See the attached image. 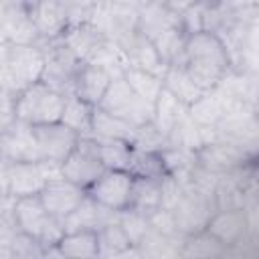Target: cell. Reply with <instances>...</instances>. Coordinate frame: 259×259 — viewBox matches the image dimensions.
<instances>
[{
	"label": "cell",
	"instance_id": "obj_24",
	"mask_svg": "<svg viewBox=\"0 0 259 259\" xmlns=\"http://www.w3.org/2000/svg\"><path fill=\"white\" fill-rule=\"evenodd\" d=\"M186 113L200 127H217L219 121L229 113V105L223 93L214 87L210 91H204L194 103H190L186 107Z\"/></svg>",
	"mask_w": 259,
	"mask_h": 259
},
{
	"label": "cell",
	"instance_id": "obj_10",
	"mask_svg": "<svg viewBox=\"0 0 259 259\" xmlns=\"http://www.w3.org/2000/svg\"><path fill=\"white\" fill-rule=\"evenodd\" d=\"M251 160H257V148H245L241 144L217 140L202 146L196 152V164L212 174H227Z\"/></svg>",
	"mask_w": 259,
	"mask_h": 259
},
{
	"label": "cell",
	"instance_id": "obj_48",
	"mask_svg": "<svg viewBox=\"0 0 259 259\" xmlns=\"http://www.w3.org/2000/svg\"><path fill=\"white\" fill-rule=\"evenodd\" d=\"M8 53H10V47L0 40V69L4 67V63H6V59H8Z\"/></svg>",
	"mask_w": 259,
	"mask_h": 259
},
{
	"label": "cell",
	"instance_id": "obj_44",
	"mask_svg": "<svg viewBox=\"0 0 259 259\" xmlns=\"http://www.w3.org/2000/svg\"><path fill=\"white\" fill-rule=\"evenodd\" d=\"M10 192H8V164L0 160V200L2 198H8Z\"/></svg>",
	"mask_w": 259,
	"mask_h": 259
},
{
	"label": "cell",
	"instance_id": "obj_36",
	"mask_svg": "<svg viewBox=\"0 0 259 259\" xmlns=\"http://www.w3.org/2000/svg\"><path fill=\"white\" fill-rule=\"evenodd\" d=\"M160 152H138V150H134L132 164H130V174L134 178H142V180H162L166 176V170H164Z\"/></svg>",
	"mask_w": 259,
	"mask_h": 259
},
{
	"label": "cell",
	"instance_id": "obj_4",
	"mask_svg": "<svg viewBox=\"0 0 259 259\" xmlns=\"http://www.w3.org/2000/svg\"><path fill=\"white\" fill-rule=\"evenodd\" d=\"M97 107L115 117H121L134 127H144L152 123V115H154V103L138 97L123 77H115L109 83Z\"/></svg>",
	"mask_w": 259,
	"mask_h": 259
},
{
	"label": "cell",
	"instance_id": "obj_17",
	"mask_svg": "<svg viewBox=\"0 0 259 259\" xmlns=\"http://www.w3.org/2000/svg\"><path fill=\"white\" fill-rule=\"evenodd\" d=\"M217 138L233 144H241L245 148H257L259 144V121L257 111L253 109H241L227 113L219 125L214 127Z\"/></svg>",
	"mask_w": 259,
	"mask_h": 259
},
{
	"label": "cell",
	"instance_id": "obj_38",
	"mask_svg": "<svg viewBox=\"0 0 259 259\" xmlns=\"http://www.w3.org/2000/svg\"><path fill=\"white\" fill-rule=\"evenodd\" d=\"M117 225L121 227V231L125 233V237L130 239V243L136 247L150 231V223H148V217L138 212V210H132V208H125V210H119L117 212Z\"/></svg>",
	"mask_w": 259,
	"mask_h": 259
},
{
	"label": "cell",
	"instance_id": "obj_47",
	"mask_svg": "<svg viewBox=\"0 0 259 259\" xmlns=\"http://www.w3.org/2000/svg\"><path fill=\"white\" fill-rule=\"evenodd\" d=\"M12 121H14V117H12V115H2V113H0V136L10 127V123H12Z\"/></svg>",
	"mask_w": 259,
	"mask_h": 259
},
{
	"label": "cell",
	"instance_id": "obj_25",
	"mask_svg": "<svg viewBox=\"0 0 259 259\" xmlns=\"http://www.w3.org/2000/svg\"><path fill=\"white\" fill-rule=\"evenodd\" d=\"M136 132H138V127L130 125L121 117H115V115H111V113L95 107V111H93V123H91V138L134 144Z\"/></svg>",
	"mask_w": 259,
	"mask_h": 259
},
{
	"label": "cell",
	"instance_id": "obj_11",
	"mask_svg": "<svg viewBox=\"0 0 259 259\" xmlns=\"http://www.w3.org/2000/svg\"><path fill=\"white\" fill-rule=\"evenodd\" d=\"M214 200L210 196H204L192 188H186L182 198L178 200V204L170 210L176 223V229L180 233V237H188L194 235L198 231H204L208 225V219L214 212Z\"/></svg>",
	"mask_w": 259,
	"mask_h": 259
},
{
	"label": "cell",
	"instance_id": "obj_27",
	"mask_svg": "<svg viewBox=\"0 0 259 259\" xmlns=\"http://www.w3.org/2000/svg\"><path fill=\"white\" fill-rule=\"evenodd\" d=\"M57 249L65 259H99V237L97 231H75L65 233Z\"/></svg>",
	"mask_w": 259,
	"mask_h": 259
},
{
	"label": "cell",
	"instance_id": "obj_15",
	"mask_svg": "<svg viewBox=\"0 0 259 259\" xmlns=\"http://www.w3.org/2000/svg\"><path fill=\"white\" fill-rule=\"evenodd\" d=\"M85 190L67 182L65 178H57L47 182V186L42 188V192L38 194L45 210L49 212V217L57 219V221H65L83 200H85Z\"/></svg>",
	"mask_w": 259,
	"mask_h": 259
},
{
	"label": "cell",
	"instance_id": "obj_31",
	"mask_svg": "<svg viewBox=\"0 0 259 259\" xmlns=\"http://www.w3.org/2000/svg\"><path fill=\"white\" fill-rule=\"evenodd\" d=\"M93 111H95V107L89 105L87 101H83L75 95H67L65 105H63V113H61V123L79 136H91Z\"/></svg>",
	"mask_w": 259,
	"mask_h": 259
},
{
	"label": "cell",
	"instance_id": "obj_18",
	"mask_svg": "<svg viewBox=\"0 0 259 259\" xmlns=\"http://www.w3.org/2000/svg\"><path fill=\"white\" fill-rule=\"evenodd\" d=\"M113 79L115 77L107 69L95 65V63H89V61H81L79 67H77V73H75L71 95H75V97L87 101L89 105L97 107Z\"/></svg>",
	"mask_w": 259,
	"mask_h": 259
},
{
	"label": "cell",
	"instance_id": "obj_14",
	"mask_svg": "<svg viewBox=\"0 0 259 259\" xmlns=\"http://www.w3.org/2000/svg\"><path fill=\"white\" fill-rule=\"evenodd\" d=\"M0 160L6 164L40 162L32 125L22 123L18 119L10 123V127L0 136Z\"/></svg>",
	"mask_w": 259,
	"mask_h": 259
},
{
	"label": "cell",
	"instance_id": "obj_8",
	"mask_svg": "<svg viewBox=\"0 0 259 259\" xmlns=\"http://www.w3.org/2000/svg\"><path fill=\"white\" fill-rule=\"evenodd\" d=\"M63 178L61 166L51 162H16L8 164V192L12 198L38 196L47 182Z\"/></svg>",
	"mask_w": 259,
	"mask_h": 259
},
{
	"label": "cell",
	"instance_id": "obj_13",
	"mask_svg": "<svg viewBox=\"0 0 259 259\" xmlns=\"http://www.w3.org/2000/svg\"><path fill=\"white\" fill-rule=\"evenodd\" d=\"M0 40L8 47L38 45V34L30 18V2H8L6 16L0 22Z\"/></svg>",
	"mask_w": 259,
	"mask_h": 259
},
{
	"label": "cell",
	"instance_id": "obj_35",
	"mask_svg": "<svg viewBox=\"0 0 259 259\" xmlns=\"http://www.w3.org/2000/svg\"><path fill=\"white\" fill-rule=\"evenodd\" d=\"M121 77L125 79V83L132 87V91H134L138 97H142V99H146V101H150V103H154L156 97H158V95L162 93V89H164L160 77H156V75H152V73H146V71H140V69L127 67Z\"/></svg>",
	"mask_w": 259,
	"mask_h": 259
},
{
	"label": "cell",
	"instance_id": "obj_34",
	"mask_svg": "<svg viewBox=\"0 0 259 259\" xmlns=\"http://www.w3.org/2000/svg\"><path fill=\"white\" fill-rule=\"evenodd\" d=\"M97 146H99V158H101L105 170H123V172H130V164H132V156H134L132 144L97 140Z\"/></svg>",
	"mask_w": 259,
	"mask_h": 259
},
{
	"label": "cell",
	"instance_id": "obj_6",
	"mask_svg": "<svg viewBox=\"0 0 259 259\" xmlns=\"http://www.w3.org/2000/svg\"><path fill=\"white\" fill-rule=\"evenodd\" d=\"M38 47L45 53V67L40 81L65 97L71 95L75 73L81 61L71 53V49L63 42V38L53 42H38Z\"/></svg>",
	"mask_w": 259,
	"mask_h": 259
},
{
	"label": "cell",
	"instance_id": "obj_9",
	"mask_svg": "<svg viewBox=\"0 0 259 259\" xmlns=\"http://www.w3.org/2000/svg\"><path fill=\"white\" fill-rule=\"evenodd\" d=\"M134 176L123 170H105L87 190L85 194L95 200L99 206L119 212L130 206L132 188H134Z\"/></svg>",
	"mask_w": 259,
	"mask_h": 259
},
{
	"label": "cell",
	"instance_id": "obj_45",
	"mask_svg": "<svg viewBox=\"0 0 259 259\" xmlns=\"http://www.w3.org/2000/svg\"><path fill=\"white\" fill-rule=\"evenodd\" d=\"M109 259H146V257L140 253L138 247H130V249H125V251H121V253H117V255H113Z\"/></svg>",
	"mask_w": 259,
	"mask_h": 259
},
{
	"label": "cell",
	"instance_id": "obj_43",
	"mask_svg": "<svg viewBox=\"0 0 259 259\" xmlns=\"http://www.w3.org/2000/svg\"><path fill=\"white\" fill-rule=\"evenodd\" d=\"M16 101H18V95L0 87V113L2 115H12L14 117V107H16Z\"/></svg>",
	"mask_w": 259,
	"mask_h": 259
},
{
	"label": "cell",
	"instance_id": "obj_29",
	"mask_svg": "<svg viewBox=\"0 0 259 259\" xmlns=\"http://www.w3.org/2000/svg\"><path fill=\"white\" fill-rule=\"evenodd\" d=\"M186 113V105H182L174 95H170L166 89L156 97L154 101V115H152V125L168 140V134L174 130V125L182 119Z\"/></svg>",
	"mask_w": 259,
	"mask_h": 259
},
{
	"label": "cell",
	"instance_id": "obj_5",
	"mask_svg": "<svg viewBox=\"0 0 259 259\" xmlns=\"http://www.w3.org/2000/svg\"><path fill=\"white\" fill-rule=\"evenodd\" d=\"M138 16H140V2H125V0L95 2L93 18L89 24H93L105 38L119 42L123 36L138 30Z\"/></svg>",
	"mask_w": 259,
	"mask_h": 259
},
{
	"label": "cell",
	"instance_id": "obj_50",
	"mask_svg": "<svg viewBox=\"0 0 259 259\" xmlns=\"http://www.w3.org/2000/svg\"><path fill=\"white\" fill-rule=\"evenodd\" d=\"M6 10H8V2L0 0V22H2V20H4V16H6Z\"/></svg>",
	"mask_w": 259,
	"mask_h": 259
},
{
	"label": "cell",
	"instance_id": "obj_28",
	"mask_svg": "<svg viewBox=\"0 0 259 259\" xmlns=\"http://www.w3.org/2000/svg\"><path fill=\"white\" fill-rule=\"evenodd\" d=\"M182 259H227V247L221 245L210 233L198 231L180 243Z\"/></svg>",
	"mask_w": 259,
	"mask_h": 259
},
{
	"label": "cell",
	"instance_id": "obj_39",
	"mask_svg": "<svg viewBox=\"0 0 259 259\" xmlns=\"http://www.w3.org/2000/svg\"><path fill=\"white\" fill-rule=\"evenodd\" d=\"M166 146H168V140L152 123H148L144 127H138L134 144H132V148L138 150V152H160Z\"/></svg>",
	"mask_w": 259,
	"mask_h": 259
},
{
	"label": "cell",
	"instance_id": "obj_12",
	"mask_svg": "<svg viewBox=\"0 0 259 259\" xmlns=\"http://www.w3.org/2000/svg\"><path fill=\"white\" fill-rule=\"evenodd\" d=\"M34 140L38 146L40 162H51V164H63L67 156L75 150L79 142V134L63 125L61 121L57 123H47V125H32Z\"/></svg>",
	"mask_w": 259,
	"mask_h": 259
},
{
	"label": "cell",
	"instance_id": "obj_49",
	"mask_svg": "<svg viewBox=\"0 0 259 259\" xmlns=\"http://www.w3.org/2000/svg\"><path fill=\"white\" fill-rule=\"evenodd\" d=\"M0 259H18L10 247H0Z\"/></svg>",
	"mask_w": 259,
	"mask_h": 259
},
{
	"label": "cell",
	"instance_id": "obj_2",
	"mask_svg": "<svg viewBox=\"0 0 259 259\" xmlns=\"http://www.w3.org/2000/svg\"><path fill=\"white\" fill-rule=\"evenodd\" d=\"M63 105H65V95L38 81L18 95L14 107V119L28 125L57 123L61 121Z\"/></svg>",
	"mask_w": 259,
	"mask_h": 259
},
{
	"label": "cell",
	"instance_id": "obj_7",
	"mask_svg": "<svg viewBox=\"0 0 259 259\" xmlns=\"http://www.w3.org/2000/svg\"><path fill=\"white\" fill-rule=\"evenodd\" d=\"M103 172L105 166L99 158V146L91 136H81L75 150L61 164V176L83 190H87Z\"/></svg>",
	"mask_w": 259,
	"mask_h": 259
},
{
	"label": "cell",
	"instance_id": "obj_1",
	"mask_svg": "<svg viewBox=\"0 0 259 259\" xmlns=\"http://www.w3.org/2000/svg\"><path fill=\"white\" fill-rule=\"evenodd\" d=\"M180 65L202 91H210L229 71V57L217 34L200 30L188 34Z\"/></svg>",
	"mask_w": 259,
	"mask_h": 259
},
{
	"label": "cell",
	"instance_id": "obj_41",
	"mask_svg": "<svg viewBox=\"0 0 259 259\" xmlns=\"http://www.w3.org/2000/svg\"><path fill=\"white\" fill-rule=\"evenodd\" d=\"M65 8H67V20L71 28V26H81L91 22L95 2H65Z\"/></svg>",
	"mask_w": 259,
	"mask_h": 259
},
{
	"label": "cell",
	"instance_id": "obj_3",
	"mask_svg": "<svg viewBox=\"0 0 259 259\" xmlns=\"http://www.w3.org/2000/svg\"><path fill=\"white\" fill-rule=\"evenodd\" d=\"M45 53L38 45L32 47H10L8 59L0 69V87L20 95L42 77Z\"/></svg>",
	"mask_w": 259,
	"mask_h": 259
},
{
	"label": "cell",
	"instance_id": "obj_23",
	"mask_svg": "<svg viewBox=\"0 0 259 259\" xmlns=\"http://www.w3.org/2000/svg\"><path fill=\"white\" fill-rule=\"evenodd\" d=\"M117 223V212L107 210L99 206L95 200L85 196V200L63 221L65 233H75V231H99L105 225Z\"/></svg>",
	"mask_w": 259,
	"mask_h": 259
},
{
	"label": "cell",
	"instance_id": "obj_37",
	"mask_svg": "<svg viewBox=\"0 0 259 259\" xmlns=\"http://www.w3.org/2000/svg\"><path fill=\"white\" fill-rule=\"evenodd\" d=\"M97 237H99V259H109L130 247H134L117 223H111V225H105L103 229H99Z\"/></svg>",
	"mask_w": 259,
	"mask_h": 259
},
{
	"label": "cell",
	"instance_id": "obj_22",
	"mask_svg": "<svg viewBox=\"0 0 259 259\" xmlns=\"http://www.w3.org/2000/svg\"><path fill=\"white\" fill-rule=\"evenodd\" d=\"M12 214H14V223H16L18 233L32 237L36 243H38L40 235L45 233V229L49 227V223L53 219L45 210V206H42V202H40L38 196L14 198Z\"/></svg>",
	"mask_w": 259,
	"mask_h": 259
},
{
	"label": "cell",
	"instance_id": "obj_19",
	"mask_svg": "<svg viewBox=\"0 0 259 259\" xmlns=\"http://www.w3.org/2000/svg\"><path fill=\"white\" fill-rule=\"evenodd\" d=\"M115 45L121 49V53H123V57H125V61H127V65L132 69H140V71L152 73V75H156V77L162 79V75L166 71V65L162 63V59L156 53L154 45L144 34H140L136 30V32L123 36Z\"/></svg>",
	"mask_w": 259,
	"mask_h": 259
},
{
	"label": "cell",
	"instance_id": "obj_33",
	"mask_svg": "<svg viewBox=\"0 0 259 259\" xmlns=\"http://www.w3.org/2000/svg\"><path fill=\"white\" fill-rule=\"evenodd\" d=\"M180 243L168 237H162L154 231H148V235L136 245L140 253L146 259H182L180 255Z\"/></svg>",
	"mask_w": 259,
	"mask_h": 259
},
{
	"label": "cell",
	"instance_id": "obj_40",
	"mask_svg": "<svg viewBox=\"0 0 259 259\" xmlns=\"http://www.w3.org/2000/svg\"><path fill=\"white\" fill-rule=\"evenodd\" d=\"M148 223H150V231L162 235V237H168V239H174V241H182L178 229H176V223H174V217L170 210H164V208H156L148 214Z\"/></svg>",
	"mask_w": 259,
	"mask_h": 259
},
{
	"label": "cell",
	"instance_id": "obj_21",
	"mask_svg": "<svg viewBox=\"0 0 259 259\" xmlns=\"http://www.w3.org/2000/svg\"><path fill=\"white\" fill-rule=\"evenodd\" d=\"M182 26L180 14L170 6V2H140V16H138V32L144 34L148 40L156 38L168 28Z\"/></svg>",
	"mask_w": 259,
	"mask_h": 259
},
{
	"label": "cell",
	"instance_id": "obj_46",
	"mask_svg": "<svg viewBox=\"0 0 259 259\" xmlns=\"http://www.w3.org/2000/svg\"><path fill=\"white\" fill-rule=\"evenodd\" d=\"M36 259H65V255L57 247H49V249H42Z\"/></svg>",
	"mask_w": 259,
	"mask_h": 259
},
{
	"label": "cell",
	"instance_id": "obj_42",
	"mask_svg": "<svg viewBox=\"0 0 259 259\" xmlns=\"http://www.w3.org/2000/svg\"><path fill=\"white\" fill-rule=\"evenodd\" d=\"M10 249L16 253L18 259H36L38 253L42 251V247L28 235H22V233H16L14 241L10 243Z\"/></svg>",
	"mask_w": 259,
	"mask_h": 259
},
{
	"label": "cell",
	"instance_id": "obj_32",
	"mask_svg": "<svg viewBox=\"0 0 259 259\" xmlns=\"http://www.w3.org/2000/svg\"><path fill=\"white\" fill-rule=\"evenodd\" d=\"M132 210H138L142 214H150L152 210L160 208V180H134L130 206Z\"/></svg>",
	"mask_w": 259,
	"mask_h": 259
},
{
	"label": "cell",
	"instance_id": "obj_30",
	"mask_svg": "<svg viewBox=\"0 0 259 259\" xmlns=\"http://www.w3.org/2000/svg\"><path fill=\"white\" fill-rule=\"evenodd\" d=\"M105 40V36L93 26V24H81V26H71L65 36L63 42L71 49V53L79 59V61H87L91 57V53Z\"/></svg>",
	"mask_w": 259,
	"mask_h": 259
},
{
	"label": "cell",
	"instance_id": "obj_26",
	"mask_svg": "<svg viewBox=\"0 0 259 259\" xmlns=\"http://www.w3.org/2000/svg\"><path fill=\"white\" fill-rule=\"evenodd\" d=\"M162 85H164V89L170 93V95H174L182 105H190V103H194L204 91L190 79V75L186 73V69L178 63V65H168L166 67V71H164V75H162Z\"/></svg>",
	"mask_w": 259,
	"mask_h": 259
},
{
	"label": "cell",
	"instance_id": "obj_20",
	"mask_svg": "<svg viewBox=\"0 0 259 259\" xmlns=\"http://www.w3.org/2000/svg\"><path fill=\"white\" fill-rule=\"evenodd\" d=\"M204 231L210 233L227 249L243 243L249 237H255L249 231L247 217H245L243 208L241 210H214L212 217L208 219V225Z\"/></svg>",
	"mask_w": 259,
	"mask_h": 259
},
{
	"label": "cell",
	"instance_id": "obj_16",
	"mask_svg": "<svg viewBox=\"0 0 259 259\" xmlns=\"http://www.w3.org/2000/svg\"><path fill=\"white\" fill-rule=\"evenodd\" d=\"M30 18H32V24L36 28L38 42L59 40L69 30L65 2H57V0L30 2Z\"/></svg>",
	"mask_w": 259,
	"mask_h": 259
}]
</instances>
